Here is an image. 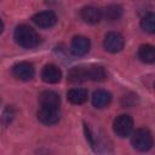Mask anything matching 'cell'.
Listing matches in <instances>:
<instances>
[{"label":"cell","instance_id":"6da1fadb","mask_svg":"<svg viewBox=\"0 0 155 155\" xmlns=\"http://www.w3.org/2000/svg\"><path fill=\"white\" fill-rule=\"evenodd\" d=\"M15 40L19 46L24 48H33L39 45L40 36L31 27L21 24L15 30Z\"/></svg>","mask_w":155,"mask_h":155},{"label":"cell","instance_id":"7a4b0ae2","mask_svg":"<svg viewBox=\"0 0 155 155\" xmlns=\"http://www.w3.org/2000/svg\"><path fill=\"white\" fill-rule=\"evenodd\" d=\"M132 145L138 151H148L153 147V136L148 128H138L132 134Z\"/></svg>","mask_w":155,"mask_h":155},{"label":"cell","instance_id":"3957f363","mask_svg":"<svg viewBox=\"0 0 155 155\" xmlns=\"http://www.w3.org/2000/svg\"><path fill=\"white\" fill-rule=\"evenodd\" d=\"M113 128H114V132L116 133V136H119L120 138H125V137L130 136L133 130V120L130 115L121 114V115L116 116V119L114 120Z\"/></svg>","mask_w":155,"mask_h":155},{"label":"cell","instance_id":"277c9868","mask_svg":"<svg viewBox=\"0 0 155 155\" xmlns=\"http://www.w3.org/2000/svg\"><path fill=\"white\" fill-rule=\"evenodd\" d=\"M103 46H104L105 51H108L110 53L120 52L124 48V38L121 34H119L116 31H110L105 35Z\"/></svg>","mask_w":155,"mask_h":155},{"label":"cell","instance_id":"5b68a950","mask_svg":"<svg viewBox=\"0 0 155 155\" xmlns=\"http://www.w3.org/2000/svg\"><path fill=\"white\" fill-rule=\"evenodd\" d=\"M12 74L15 78L22 81H29L34 78L35 69L29 62H19L12 67Z\"/></svg>","mask_w":155,"mask_h":155},{"label":"cell","instance_id":"8992f818","mask_svg":"<svg viewBox=\"0 0 155 155\" xmlns=\"http://www.w3.org/2000/svg\"><path fill=\"white\" fill-rule=\"evenodd\" d=\"M39 103H40V107L44 109L58 110L61 104V98L58 93H56L54 91H44L39 96Z\"/></svg>","mask_w":155,"mask_h":155},{"label":"cell","instance_id":"52a82bcc","mask_svg":"<svg viewBox=\"0 0 155 155\" xmlns=\"http://www.w3.org/2000/svg\"><path fill=\"white\" fill-rule=\"evenodd\" d=\"M33 22L41 28H51L57 22V16L53 11H42L33 16Z\"/></svg>","mask_w":155,"mask_h":155},{"label":"cell","instance_id":"ba28073f","mask_svg":"<svg viewBox=\"0 0 155 155\" xmlns=\"http://www.w3.org/2000/svg\"><path fill=\"white\" fill-rule=\"evenodd\" d=\"M90 46H91L90 40L86 36L79 35L71 40L70 50H71L73 54H75V56H84L90 51Z\"/></svg>","mask_w":155,"mask_h":155},{"label":"cell","instance_id":"9c48e42d","mask_svg":"<svg viewBox=\"0 0 155 155\" xmlns=\"http://www.w3.org/2000/svg\"><path fill=\"white\" fill-rule=\"evenodd\" d=\"M41 78L47 84H57L62 78V71L54 64H47L41 71Z\"/></svg>","mask_w":155,"mask_h":155},{"label":"cell","instance_id":"30bf717a","mask_svg":"<svg viewBox=\"0 0 155 155\" xmlns=\"http://www.w3.org/2000/svg\"><path fill=\"white\" fill-rule=\"evenodd\" d=\"M38 120L44 125H54L59 121V113L58 110L40 108L38 111Z\"/></svg>","mask_w":155,"mask_h":155},{"label":"cell","instance_id":"8fae6325","mask_svg":"<svg viewBox=\"0 0 155 155\" xmlns=\"http://www.w3.org/2000/svg\"><path fill=\"white\" fill-rule=\"evenodd\" d=\"M81 17L86 23L96 24L102 19V12L94 6H85L81 8Z\"/></svg>","mask_w":155,"mask_h":155},{"label":"cell","instance_id":"7c38bea8","mask_svg":"<svg viewBox=\"0 0 155 155\" xmlns=\"http://www.w3.org/2000/svg\"><path fill=\"white\" fill-rule=\"evenodd\" d=\"M111 102V94L105 91V90H97L93 92V96H92V104L98 108V109H102V108H105L110 104Z\"/></svg>","mask_w":155,"mask_h":155},{"label":"cell","instance_id":"4fadbf2b","mask_svg":"<svg viewBox=\"0 0 155 155\" xmlns=\"http://www.w3.org/2000/svg\"><path fill=\"white\" fill-rule=\"evenodd\" d=\"M68 80L70 82H74V84L84 82V81L88 80L87 67H74V68H71L68 73Z\"/></svg>","mask_w":155,"mask_h":155},{"label":"cell","instance_id":"5bb4252c","mask_svg":"<svg viewBox=\"0 0 155 155\" xmlns=\"http://www.w3.org/2000/svg\"><path fill=\"white\" fill-rule=\"evenodd\" d=\"M138 57L144 63H154L155 62V50L154 46L149 44L140 45L138 48Z\"/></svg>","mask_w":155,"mask_h":155},{"label":"cell","instance_id":"9a60e30c","mask_svg":"<svg viewBox=\"0 0 155 155\" xmlns=\"http://www.w3.org/2000/svg\"><path fill=\"white\" fill-rule=\"evenodd\" d=\"M102 17H104L107 21H117L122 15V7L120 5H108L104 7V10L101 11Z\"/></svg>","mask_w":155,"mask_h":155},{"label":"cell","instance_id":"2e32d148","mask_svg":"<svg viewBox=\"0 0 155 155\" xmlns=\"http://www.w3.org/2000/svg\"><path fill=\"white\" fill-rule=\"evenodd\" d=\"M68 101L73 104H82L87 101V91L85 88H71L68 94Z\"/></svg>","mask_w":155,"mask_h":155},{"label":"cell","instance_id":"e0dca14e","mask_svg":"<svg viewBox=\"0 0 155 155\" xmlns=\"http://www.w3.org/2000/svg\"><path fill=\"white\" fill-rule=\"evenodd\" d=\"M140 27L144 31L153 34L155 31V15L153 12H148L140 21Z\"/></svg>","mask_w":155,"mask_h":155},{"label":"cell","instance_id":"ac0fdd59","mask_svg":"<svg viewBox=\"0 0 155 155\" xmlns=\"http://www.w3.org/2000/svg\"><path fill=\"white\" fill-rule=\"evenodd\" d=\"M87 70H88V80L102 81L107 76L104 68L101 67V65H91V67H87Z\"/></svg>","mask_w":155,"mask_h":155},{"label":"cell","instance_id":"d6986e66","mask_svg":"<svg viewBox=\"0 0 155 155\" xmlns=\"http://www.w3.org/2000/svg\"><path fill=\"white\" fill-rule=\"evenodd\" d=\"M13 117H15V109H13L12 107H7V108L4 110V113H2L1 124L6 127V126L13 120Z\"/></svg>","mask_w":155,"mask_h":155},{"label":"cell","instance_id":"ffe728a7","mask_svg":"<svg viewBox=\"0 0 155 155\" xmlns=\"http://www.w3.org/2000/svg\"><path fill=\"white\" fill-rule=\"evenodd\" d=\"M2 30H4V23H2V21H1V18H0V34L2 33Z\"/></svg>","mask_w":155,"mask_h":155}]
</instances>
